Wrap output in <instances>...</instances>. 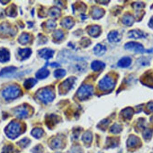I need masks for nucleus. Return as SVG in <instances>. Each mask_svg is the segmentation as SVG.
<instances>
[{"label": "nucleus", "instance_id": "f257e3e1", "mask_svg": "<svg viewBox=\"0 0 153 153\" xmlns=\"http://www.w3.org/2000/svg\"><path fill=\"white\" fill-rule=\"evenodd\" d=\"M20 125L16 122L12 121L8 125L5 129L8 137L14 139L20 135L21 132Z\"/></svg>", "mask_w": 153, "mask_h": 153}, {"label": "nucleus", "instance_id": "f03ea898", "mask_svg": "<svg viewBox=\"0 0 153 153\" xmlns=\"http://www.w3.org/2000/svg\"><path fill=\"white\" fill-rule=\"evenodd\" d=\"M37 98L44 103H48L54 100L55 94L49 88L41 89L36 93Z\"/></svg>", "mask_w": 153, "mask_h": 153}, {"label": "nucleus", "instance_id": "7ed1b4c3", "mask_svg": "<svg viewBox=\"0 0 153 153\" xmlns=\"http://www.w3.org/2000/svg\"><path fill=\"white\" fill-rule=\"evenodd\" d=\"M17 29L7 22H4L0 25V37H13L16 34Z\"/></svg>", "mask_w": 153, "mask_h": 153}, {"label": "nucleus", "instance_id": "20e7f679", "mask_svg": "<svg viewBox=\"0 0 153 153\" xmlns=\"http://www.w3.org/2000/svg\"><path fill=\"white\" fill-rule=\"evenodd\" d=\"M21 93V90L19 87L11 86L6 88L3 91L2 94L5 98L7 100H10L18 98Z\"/></svg>", "mask_w": 153, "mask_h": 153}, {"label": "nucleus", "instance_id": "39448f33", "mask_svg": "<svg viewBox=\"0 0 153 153\" xmlns=\"http://www.w3.org/2000/svg\"><path fill=\"white\" fill-rule=\"evenodd\" d=\"M115 84L114 80L112 77L107 75L99 81V86L100 89L102 91H109L113 89Z\"/></svg>", "mask_w": 153, "mask_h": 153}, {"label": "nucleus", "instance_id": "423d86ee", "mask_svg": "<svg viewBox=\"0 0 153 153\" xmlns=\"http://www.w3.org/2000/svg\"><path fill=\"white\" fill-rule=\"evenodd\" d=\"M93 88L90 85H83L78 90L77 96L81 100H84L92 95Z\"/></svg>", "mask_w": 153, "mask_h": 153}, {"label": "nucleus", "instance_id": "0eeeda50", "mask_svg": "<svg viewBox=\"0 0 153 153\" xmlns=\"http://www.w3.org/2000/svg\"><path fill=\"white\" fill-rule=\"evenodd\" d=\"M125 48L127 50L138 53H143L146 51L142 44L136 42H131L127 43L125 45Z\"/></svg>", "mask_w": 153, "mask_h": 153}, {"label": "nucleus", "instance_id": "6e6552de", "mask_svg": "<svg viewBox=\"0 0 153 153\" xmlns=\"http://www.w3.org/2000/svg\"><path fill=\"white\" fill-rule=\"evenodd\" d=\"M75 80V78L73 77H71L66 79V80H64L60 85V93L63 94L68 92L72 87Z\"/></svg>", "mask_w": 153, "mask_h": 153}, {"label": "nucleus", "instance_id": "1a4fd4ad", "mask_svg": "<svg viewBox=\"0 0 153 153\" xmlns=\"http://www.w3.org/2000/svg\"><path fill=\"white\" fill-rule=\"evenodd\" d=\"M146 37V34L140 30H132L128 33V37L130 38L137 39L145 38Z\"/></svg>", "mask_w": 153, "mask_h": 153}, {"label": "nucleus", "instance_id": "9d476101", "mask_svg": "<svg viewBox=\"0 0 153 153\" xmlns=\"http://www.w3.org/2000/svg\"><path fill=\"white\" fill-rule=\"evenodd\" d=\"M15 115L19 118H25L28 115V110L25 106L18 107L15 110Z\"/></svg>", "mask_w": 153, "mask_h": 153}, {"label": "nucleus", "instance_id": "9b49d317", "mask_svg": "<svg viewBox=\"0 0 153 153\" xmlns=\"http://www.w3.org/2000/svg\"><path fill=\"white\" fill-rule=\"evenodd\" d=\"M54 51L47 48L41 49L40 51H39V55L42 58L47 59V60H48L52 57L54 56Z\"/></svg>", "mask_w": 153, "mask_h": 153}, {"label": "nucleus", "instance_id": "f8f14e48", "mask_svg": "<svg viewBox=\"0 0 153 153\" xmlns=\"http://www.w3.org/2000/svg\"><path fill=\"white\" fill-rule=\"evenodd\" d=\"M59 122L58 116L54 115H51L47 117L46 120V123L49 128L54 127Z\"/></svg>", "mask_w": 153, "mask_h": 153}, {"label": "nucleus", "instance_id": "ddd939ff", "mask_svg": "<svg viewBox=\"0 0 153 153\" xmlns=\"http://www.w3.org/2000/svg\"><path fill=\"white\" fill-rule=\"evenodd\" d=\"M104 10L99 7H93L91 11L92 17L95 19H98L101 18L104 16Z\"/></svg>", "mask_w": 153, "mask_h": 153}, {"label": "nucleus", "instance_id": "4468645a", "mask_svg": "<svg viewBox=\"0 0 153 153\" xmlns=\"http://www.w3.org/2000/svg\"><path fill=\"white\" fill-rule=\"evenodd\" d=\"M108 39L110 42H118L121 41V36L118 32L113 31L108 35Z\"/></svg>", "mask_w": 153, "mask_h": 153}, {"label": "nucleus", "instance_id": "2eb2a0df", "mask_svg": "<svg viewBox=\"0 0 153 153\" xmlns=\"http://www.w3.org/2000/svg\"><path fill=\"white\" fill-rule=\"evenodd\" d=\"M10 58V54L7 49L5 48H0V62H5Z\"/></svg>", "mask_w": 153, "mask_h": 153}, {"label": "nucleus", "instance_id": "dca6fc26", "mask_svg": "<svg viewBox=\"0 0 153 153\" xmlns=\"http://www.w3.org/2000/svg\"><path fill=\"white\" fill-rule=\"evenodd\" d=\"M61 24L65 28L70 29L74 25V22L71 17H66L63 19Z\"/></svg>", "mask_w": 153, "mask_h": 153}, {"label": "nucleus", "instance_id": "f3484780", "mask_svg": "<svg viewBox=\"0 0 153 153\" xmlns=\"http://www.w3.org/2000/svg\"><path fill=\"white\" fill-rule=\"evenodd\" d=\"M132 60L130 57H125L121 58L118 62V66L119 67L122 68H126L128 67L131 64Z\"/></svg>", "mask_w": 153, "mask_h": 153}, {"label": "nucleus", "instance_id": "a211bd4d", "mask_svg": "<svg viewBox=\"0 0 153 153\" xmlns=\"http://www.w3.org/2000/svg\"><path fill=\"white\" fill-rule=\"evenodd\" d=\"M122 23L123 24L126 25V26H132L134 23V18L131 15H125L123 17L122 19Z\"/></svg>", "mask_w": 153, "mask_h": 153}, {"label": "nucleus", "instance_id": "6ab92c4d", "mask_svg": "<svg viewBox=\"0 0 153 153\" xmlns=\"http://www.w3.org/2000/svg\"><path fill=\"white\" fill-rule=\"evenodd\" d=\"M95 54L98 56H101L105 53L106 51V48L102 44H97L94 48Z\"/></svg>", "mask_w": 153, "mask_h": 153}, {"label": "nucleus", "instance_id": "aec40b11", "mask_svg": "<svg viewBox=\"0 0 153 153\" xmlns=\"http://www.w3.org/2000/svg\"><path fill=\"white\" fill-rule=\"evenodd\" d=\"M101 28L99 26L95 25L92 26L88 30V33L93 37H97L101 33Z\"/></svg>", "mask_w": 153, "mask_h": 153}, {"label": "nucleus", "instance_id": "412c9836", "mask_svg": "<svg viewBox=\"0 0 153 153\" xmlns=\"http://www.w3.org/2000/svg\"><path fill=\"white\" fill-rule=\"evenodd\" d=\"M105 64L104 62L99 61H95L91 64V67L92 70L95 71H99L104 69Z\"/></svg>", "mask_w": 153, "mask_h": 153}, {"label": "nucleus", "instance_id": "4be33fe9", "mask_svg": "<svg viewBox=\"0 0 153 153\" xmlns=\"http://www.w3.org/2000/svg\"><path fill=\"white\" fill-rule=\"evenodd\" d=\"M6 15L10 17H15L17 15V7L14 4H12L7 7L5 10Z\"/></svg>", "mask_w": 153, "mask_h": 153}, {"label": "nucleus", "instance_id": "5701e85b", "mask_svg": "<svg viewBox=\"0 0 153 153\" xmlns=\"http://www.w3.org/2000/svg\"><path fill=\"white\" fill-rule=\"evenodd\" d=\"M49 71L46 68H43L39 70L36 74V77L39 79H44L49 75Z\"/></svg>", "mask_w": 153, "mask_h": 153}, {"label": "nucleus", "instance_id": "b1692460", "mask_svg": "<svg viewBox=\"0 0 153 153\" xmlns=\"http://www.w3.org/2000/svg\"><path fill=\"white\" fill-rule=\"evenodd\" d=\"M32 51L30 48H26L19 49V54L22 59H26L29 57L32 53Z\"/></svg>", "mask_w": 153, "mask_h": 153}, {"label": "nucleus", "instance_id": "393cba45", "mask_svg": "<svg viewBox=\"0 0 153 153\" xmlns=\"http://www.w3.org/2000/svg\"><path fill=\"white\" fill-rule=\"evenodd\" d=\"M48 13L51 17L57 18L60 15V10L57 7H52L49 10Z\"/></svg>", "mask_w": 153, "mask_h": 153}, {"label": "nucleus", "instance_id": "a878e982", "mask_svg": "<svg viewBox=\"0 0 153 153\" xmlns=\"http://www.w3.org/2000/svg\"><path fill=\"white\" fill-rule=\"evenodd\" d=\"M17 68L14 66H8L3 68L1 71L0 72V76H3L6 75L7 74H10L13 73L16 71Z\"/></svg>", "mask_w": 153, "mask_h": 153}, {"label": "nucleus", "instance_id": "bb28decb", "mask_svg": "<svg viewBox=\"0 0 153 153\" xmlns=\"http://www.w3.org/2000/svg\"><path fill=\"white\" fill-rule=\"evenodd\" d=\"M30 36L28 34L26 33H23L19 37V42L23 44H26L30 41Z\"/></svg>", "mask_w": 153, "mask_h": 153}, {"label": "nucleus", "instance_id": "cd10ccee", "mask_svg": "<svg viewBox=\"0 0 153 153\" xmlns=\"http://www.w3.org/2000/svg\"><path fill=\"white\" fill-rule=\"evenodd\" d=\"M37 80L35 79L31 78L27 80L24 83V86L27 89L32 88L36 84Z\"/></svg>", "mask_w": 153, "mask_h": 153}, {"label": "nucleus", "instance_id": "c85d7f7f", "mask_svg": "<svg viewBox=\"0 0 153 153\" xmlns=\"http://www.w3.org/2000/svg\"><path fill=\"white\" fill-rule=\"evenodd\" d=\"M139 140L134 136H131L127 142L128 145L130 147H133L137 144Z\"/></svg>", "mask_w": 153, "mask_h": 153}, {"label": "nucleus", "instance_id": "c756f323", "mask_svg": "<svg viewBox=\"0 0 153 153\" xmlns=\"http://www.w3.org/2000/svg\"><path fill=\"white\" fill-rule=\"evenodd\" d=\"M32 135L36 138H40L44 133V131L40 128H35L32 131Z\"/></svg>", "mask_w": 153, "mask_h": 153}, {"label": "nucleus", "instance_id": "7c9ffc66", "mask_svg": "<svg viewBox=\"0 0 153 153\" xmlns=\"http://www.w3.org/2000/svg\"><path fill=\"white\" fill-rule=\"evenodd\" d=\"M51 145L53 149H58L61 147L62 141L59 138H54L51 140Z\"/></svg>", "mask_w": 153, "mask_h": 153}, {"label": "nucleus", "instance_id": "2f4dec72", "mask_svg": "<svg viewBox=\"0 0 153 153\" xmlns=\"http://www.w3.org/2000/svg\"><path fill=\"white\" fill-rule=\"evenodd\" d=\"M82 141L86 144H89L92 141V133L90 132H86L83 134L82 138Z\"/></svg>", "mask_w": 153, "mask_h": 153}, {"label": "nucleus", "instance_id": "473e14b6", "mask_svg": "<svg viewBox=\"0 0 153 153\" xmlns=\"http://www.w3.org/2000/svg\"><path fill=\"white\" fill-rule=\"evenodd\" d=\"M53 37L55 39L60 41L64 37V33L62 31H61L60 30H57L55 31V32L53 34Z\"/></svg>", "mask_w": 153, "mask_h": 153}, {"label": "nucleus", "instance_id": "72a5a7b5", "mask_svg": "<svg viewBox=\"0 0 153 153\" xmlns=\"http://www.w3.org/2000/svg\"><path fill=\"white\" fill-rule=\"evenodd\" d=\"M66 74V71L63 69H57L55 71L54 75L56 78H61L64 77Z\"/></svg>", "mask_w": 153, "mask_h": 153}, {"label": "nucleus", "instance_id": "f704fd0d", "mask_svg": "<svg viewBox=\"0 0 153 153\" xmlns=\"http://www.w3.org/2000/svg\"><path fill=\"white\" fill-rule=\"evenodd\" d=\"M133 113V110L130 108H128L122 111L123 116L126 118H129L131 117Z\"/></svg>", "mask_w": 153, "mask_h": 153}, {"label": "nucleus", "instance_id": "c9c22d12", "mask_svg": "<svg viewBox=\"0 0 153 153\" xmlns=\"http://www.w3.org/2000/svg\"><path fill=\"white\" fill-rule=\"evenodd\" d=\"M122 130L121 126L117 124H115L111 127L110 131L114 134L119 133Z\"/></svg>", "mask_w": 153, "mask_h": 153}, {"label": "nucleus", "instance_id": "e433bc0d", "mask_svg": "<svg viewBox=\"0 0 153 153\" xmlns=\"http://www.w3.org/2000/svg\"><path fill=\"white\" fill-rule=\"evenodd\" d=\"M30 143V140L28 139L27 138H23V139L21 140L20 141H19L18 143L21 148H26L29 145Z\"/></svg>", "mask_w": 153, "mask_h": 153}, {"label": "nucleus", "instance_id": "4c0bfd02", "mask_svg": "<svg viewBox=\"0 0 153 153\" xmlns=\"http://www.w3.org/2000/svg\"><path fill=\"white\" fill-rule=\"evenodd\" d=\"M153 75L151 74H148L144 78V81L146 84H153Z\"/></svg>", "mask_w": 153, "mask_h": 153}, {"label": "nucleus", "instance_id": "58836bf2", "mask_svg": "<svg viewBox=\"0 0 153 153\" xmlns=\"http://www.w3.org/2000/svg\"><path fill=\"white\" fill-rule=\"evenodd\" d=\"M2 153H17L12 145H7L4 147Z\"/></svg>", "mask_w": 153, "mask_h": 153}, {"label": "nucleus", "instance_id": "ea45409f", "mask_svg": "<svg viewBox=\"0 0 153 153\" xmlns=\"http://www.w3.org/2000/svg\"><path fill=\"white\" fill-rule=\"evenodd\" d=\"M46 28L50 30H54L56 27V24L52 20H49L46 23Z\"/></svg>", "mask_w": 153, "mask_h": 153}, {"label": "nucleus", "instance_id": "a19ab883", "mask_svg": "<svg viewBox=\"0 0 153 153\" xmlns=\"http://www.w3.org/2000/svg\"><path fill=\"white\" fill-rule=\"evenodd\" d=\"M145 4L142 2H136L132 4V6L135 10H139L144 8Z\"/></svg>", "mask_w": 153, "mask_h": 153}, {"label": "nucleus", "instance_id": "79ce46f5", "mask_svg": "<svg viewBox=\"0 0 153 153\" xmlns=\"http://www.w3.org/2000/svg\"><path fill=\"white\" fill-rule=\"evenodd\" d=\"M43 151V148L40 145L36 146L32 150L33 153H42Z\"/></svg>", "mask_w": 153, "mask_h": 153}, {"label": "nucleus", "instance_id": "37998d69", "mask_svg": "<svg viewBox=\"0 0 153 153\" xmlns=\"http://www.w3.org/2000/svg\"><path fill=\"white\" fill-rule=\"evenodd\" d=\"M152 135V132L150 130L147 129L143 133V136L145 139H149Z\"/></svg>", "mask_w": 153, "mask_h": 153}, {"label": "nucleus", "instance_id": "c03bdc74", "mask_svg": "<svg viewBox=\"0 0 153 153\" xmlns=\"http://www.w3.org/2000/svg\"><path fill=\"white\" fill-rule=\"evenodd\" d=\"M109 123V122L108 120H104L101 122V123H99V126L101 128H104L105 127H106L107 125H108Z\"/></svg>", "mask_w": 153, "mask_h": 153}, {"label": "nucleus", "instance_id": "a18cd8bd", "mask_svg": "<svg viewBox=\"0 0 153 153\" xmlns=\"http://www.w3.org/2000/svg\"><path fill=\"white\" fill-rule=\"evenodd\" d=\"M148 107V108L150 111H153V102H150L147 105Z\"/></svg>", "mask_w": 153, "mask_h": 153}, {"label": "nucleus", "instance_id": "49530a36", "mask_svg": "<svg viewBox=\"0 0 153 153\" xmlns=\"http://www.w3.org/2000/svg\"><path fill=\"white\" fill-rule=\"evenodd\" d=\"M148 25L150 28H153V16L151 17V19L150 20Z\"/></svg>", "mask_w": 153, "mask_h": 153}, {"label": "nucleus", "instance_id": "de8ad7c7", "mask_svg": "<svg viewBox=\"0 0 153 153\" xmlns=\"http://www.w3.org/2000/svg\"><path fill=\"white\" fill-rule=\"evenodd\" d=\"M96 1V2H98V3L101 4H106L109 2V1Z\"/></svg>", "mask_w": 153, "mask_h": 153}, {"label": "nucleus", "instance_id": "09e8293b", "mask_svg": "<svg viewBox=\"0 0 153 153\" xmlns=\"http://www.w3.org/2000/svg\"><path fill=\"white\" fill-rule=\"evenodd\" d=\"M10 1H6V0H3V1H0V2H1L2 4H7V3H9L10 2Z\"/></svg>", "mask_w": 153, "mask_h": 153}, {"label": "nucleus", "instance_id": "8fccbe9b", "mask_svg": "<svg viewBox=\"0 0 153 153\" xmlns=\"http://www.w3.org/2000/svg\"><path fill=\"white\" fill-rule=\"evenodd\" d=\"M51 66H58L59 65V64H57V63H54L51 64Z\"/></svg>", "mask_w": 153, "mask_h": 153}, {"label": "nucleus", "instance_id": "3c124183", "mask_svg": "<svg viewBox=\"0 0 153 153\" xmlns=\"http://www.w3.org/2000/svg\"></svg>", "mask_w": 153, "mask_h": 153}]
</instances>
